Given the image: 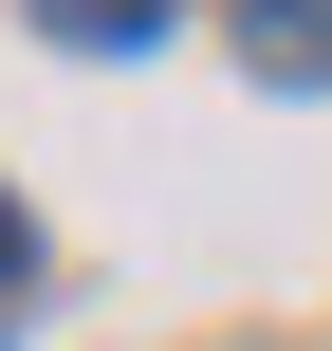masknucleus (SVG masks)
<instances>
[{"instance_id":"nucleus-3","label":"nucleus","mask_w":332,"mask_h":351,"mask_svg":"<svg viewBox=\"0 0 332 351\" xmlns=\"http://www.w3.org/2000/svg\"><path fill=\"white\" fill-rule=\"evenodd\" d=\"M0 278H18V204H0Z\"/></svg>"},{"instance_id":"nucleus-2","label":"nucleus","mask_w":332,"mask_h":351,"mask_svg":"<svg viewBox=\"0 0 332 351\" xmlns=\"http://www.w3.org/2000/svg\"><path fill=\"white\" fill-rule=\"evenodd\" d=\"M37 37H74V56H129V37H166V0H18Z\"/></svg>"},{"instance_id":"nucleus-1","label":"nucleus","mask_w":332,"mask_h":351,"mask_svg":"<svg viewBox=\"0 0 332 351\" xmlns=\"http://www.w3.org/2000/svg\"><path fill=\"white\" fill-rule=\"evenodd\" d=\"M240 56H259V74H296V93H314V74H332V0H259V19H240Z\"/></svg>"}]
</instances>
